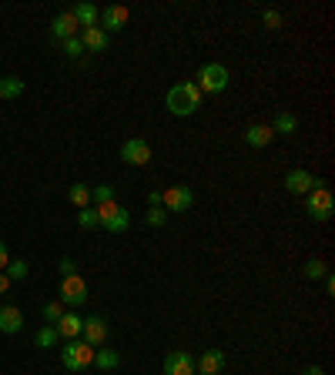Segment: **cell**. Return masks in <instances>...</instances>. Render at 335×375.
<instances>
[{"mask_svg":"<svg viewBox=\"0 0 335 375\" xmlns=\"http://www.w3.org/2000/svg\"><path fill=\"white\" fill-rule=\"evenodd\" d=\"M325 275H329V265L325 262H318V258H309L305 262V278L318 281V278H325Z\"/></svg>","mask_w":335,"mask_h":375,"instance_id":"obj_27","label":"cell"},{"mask_svg":"<svg viewBox=\"0 0 335 375\" xmlns=\"http://www.w3.org/2000/svg\"><path fill=\"white\" fill-rule=\"evenodd\" d=\"M74 31H77V20H74L71 10H64V14H57V17L51 20V38H54V40L74 38Z\"/></svg>","mask_w":335,"mask_h":375,"instance_id":"obj_17","label":"cell"},{"mask_svg":"<svg viewBox=\"0 0 335 375\" xmlns=\"http://www.w3.org/2000/svg\"><path fill=\"white\" fill-rule=\"evenodd\" d=\"M305 375H325V372H322L318 365H309V369H305Z\"/></svg>","mask_w":335,"mask_h":375,"instance_id":"obj_38","label":"cell"},{"mask_svg":"<svg viewBox=\"0 0 335 375\" xmlns=\"http://www.w3.org/2000/svg\"><path fill=\"white\" fill-rule=\"evenodd\" d=\"M60 47H64V54L71 57V60H74V57H81L84 54V44H81V38H67V40H60Z\"/></svg>","mask_w":335,"mask_h":375,"instance_id":"obj_31","label":"cell"},{"mask_svg":"<svg viewBox=\"0 0 335 375\" xmlns=\"http://www.w3.org/2000/svg\"><path fill=\"white\" fill-rule=\"evenodd\" d=\"M88 301V285L81 275H67L60 281V305H71V308H81Z\"/></svg>","mask_w":335,"mask_h":375,"instance_id":"obj_7","label":"cell"},{"mask_svg":"<svg viewBox=\"0 0 335 375\" xmlns=\"http://www.w3.org/2000/svg\"><path fill=\"white\" fill-rule=\"evenodd\" d=\"M81 338H84V342L91 345V349H101V345L108 342V322L101 319V315H91V319H84Z\"/></svg>","mask_w":335,"mask_h":375,"instance_id":"obj_12","label":"cell"},{"mask_svg":"<svg viewBox=\"0 0 335 375\" xmlns=\"http://www.w3.org/2000/svg\"><path fill=\"white\" fill-rule=\"evenodd\" d=\"M228 67L224 64H205L202 71H198V77H195V84H198V91L202 94H222L228 91Z\"/></svg>","mask_w":335,"mask_h":375,"instance_id":"obj_3","label":"cell"},{"mask_svg":"<svg viewBox=\"0 0 335 375\" xmlns=\"http://www.w3.org/2000/svg\"><path fill=\"white\" fill-rule=\"evenodd\" d=\"M121 365V356L114 352V349H94V369H101V372H114Z\"/></svg>","mask_w":335,"mask_h":375,"instance_id":"obj_21","label":"cell"},{"mask_svg":"<svg viewBox=\"0 0 335 375\" xmlns=\"http://www.w3.org/2000/svg\"><path fill=\"white\" fill-rule=\"evenodd\" d=\"M54 328H57V335L64 338V342H71V338H81L84 319H81L77 312H64V315H60V322H57Z\"/></svg>","mask_w":335,"mask_h":375,"instance_id":"obj_16","label":"cell"},{"mask_svg":"<svg viewBox=\"0 0 335 375\" xmlns=\"http://www.w3.org/2000/svg\"><path fill=\"white\" fill-rule=\"evenodd\" d=\"M325 292H329V295H335V278H332V275H325Z\"/></svg>","mask_w":335,"mask_h":375,"instance_id":"obj_37","label":"cell"},{"mask_svg":"<svg viewBox=\"0 0 335 375\" xmlns=\"http://www.w3.org/2000/svg\"><path fill=\"white\" fill-rule=\"evenodd\" d=\"M224 352L222 349H205L202 356L195 358V372L198 375H222L224 372Z\"/></svg>","mask_w":335,"mask_h":375,"instance_id":"obj_11","label":"cell"},{"mask_svg":"<svg viewBox=\"0 0 335 375\" xmlns=\"http://www.w3.org/2000/svg\"><path fill=\"white\" fill-rule=\"evenodd\" d=\"M81 44H84V51H94V54H101V51H108V44L111 38L101 31V27H88V31H81Z\"/></svg>","mask_w":335,"mask_h":375,"instance_id":"obj_18","label":"cell"},{"mask_svg":"<svg viewBox=\"0 0 335 375\" xmlns=\"http://www.w3.org/2000/svg\"><path fill=\"white\" fill-rule=\"evenodd\" d=\"M40 315H44V322H47V325H57V322H60V315H64V305H60V301H47V305L40 308Z\"/></svg>","mask_w":335,"mask_h":375,"instance_id":"obj_28","label":"cell"},{"mask_svg":"<svg viewBox=\"0 0 335 375\" xmlns=\"http://www.w3.org/2000/svg\"><path fill=\"white\" fill-rule=\"evenodd\" d=\"M67 201L81 211V208H88L91 205V185H74L71 191H67Z\"/></svg>","mask_w":335,"mask_h":375,"instance_id":"obj_24","label":"cell"},{"mask_svg":"<svg viewBox=\"0 0 335 375\" xmlns=\"http://www.w3.org/2000/svg\"><path fill=\"white\" fill-rule=\"evenodd\" d=\"M128 7H121V3H111V7H104L101 10V20H97V27L104 31V34H114V31H124L128 27Z\"/></svg>","mask_w":335,"mask_h":375,"instance_id":"obj_10","label":"cell"},{"mask_svg":"<svg viewBox=\"0 0 335 375\" xmlns=\"http://www.w3.org/2000/svg\"><path fill=\"white\" fill-rule=\"evenodd\" d=\"M191 205H195V191L188 185H174L161 191V208H165L168 215H185Z\"/></svg>","mask_w":335,"mask_h":375,"instance_id":"obj_6","label":"cell"},{"mask_svg":"<svg viewBox=\"0 0 335 375\" xmlns=\"http://www.w3.org/2000/svg\"><path fill=\"white\" fill-rule=\"evenodd\" d=\"M268 128L275 131V138H279V134H281V138H288V134L298 131V117L292 111H279V114H275V121H272Z\"/></svg>","mask_w":335,"mask_h":375,"instance_id":"obj_20","label":"cell"},{"mask_svg":"<svg viewBox=\"0 0 335 375\" xmlns=\"http://www.w3.org/2000/svg\"><path fill=\"white\" fill-rule=\"evenodd\" d=\"M7 288H10V278H7V275L0 272V295H7Z\"/></svg>","mask_w":335,"mask_h":375,"instance_id":"obj_36","label":"cell"},{"mask_svg":"<svg viewBox=\"0 0 335 375\" xmlns=\"http://www.w3.org/2000/svg\"><path fill=\"white\" fill-rule=\"evenodd\" d=\"M57 268H60V275H64V278H67V275H77V262H74V258H60Z\"/></svg>","mask_w":335,"mask_h":375,"instance_id":"obj_33","label":"cell"},{"mask_svg":"<svg viewBox=\"0 0 335 375\" xmlns=\"http://www.w3.org/2000/svg\"><path fill=\"white\" fill-rule=\"evenodd\" d=\"M148 208H161V191H151L148 194Z\"/></svg>","mask_w":335,"mask_h":375,"instance_id":"obj_35","label":"cell"},{"mask_svg":"<svg viewBox=\"0 0 335 375\" xmlns=\"http://www.w3.org/2000/svg\"><path fill=\"white\" fill-rule=\"evenodd\" d=\"M24 94V81L14 74L0 77V101H14V97H20Z\"/></svg>","mask_w":335,"mask_h":375,"instance_id":"obj_22","label":"cell"},{"mask_svg":"<svg viewBox=\"0 0 335 375\" xmlns=\"http://www.w3.org/2000/svg\"><path fill=\"white\" fill-rule=\"evenodd\" d=\"M0 332L3 335L24 332V312H20L17 305H0Z\"/></svg>","mask_w":335,"mask_h":375,"instance_id":"obj_13","label":"cell"},{"mask_svg":"<svg viewBox=\"0 0 335 375\" xmlns=\"http://www.w3.org/2000/svg\"><path fill=\"white\" fill-rule=\"evenodd\" d=\"M3 275L10 281H24L27 275H31V265L24 262V258H14V262H7V268H3Z\"/></svg>","mask_w":335,"mask_h":375,"instance_id":"obj_25","label":"cell"},{"mask_svg":"<svg viewBox=\"0 0 335 375\" xmlns=\"http://www.w3.org/2000/svg\"><path fill=\"white\" fill-rule=\"evenodd\" d=\"M60 362H64L67 372H84V369L94 365V349L84 338H71V342H64V349H60Z\"/></svg>","mask_w":335,"mask_h":375,"instance_id":"obj_2","label":"cell"},{"mask_svg":"<svg viewBox=\"0 0 335 375\" xmlns=\"http://www.w3.org/2000/svg\"><path fill=\"white\" fill-rule=\"evenodd\" d=\"M77 225L81 228H101V218H97V208H81L77 211Z\"/></svg>","mask_w":335,"mask_h":375,"instance_id":"obj_26","label":"cell"},{"mask_svg":"<svg viewBox=\"0 0 335 375\" xmlns=\"http://www.w3.org/2000/svg\"><path fill=\"white\" fill-rule=\"evenodd\" d=\"M165 375H198L195 372V356L191 352H171L165 358Z\"/></svg>","mask_w":335,"mask_h":375,"instance_id":"obj_14","label":"cell"},{"mask_svg":"<svg viewBox=\"0 0 335 375\" xmlns=\"http://www.w3.org/2000/svg\"><path fill=\"white\" fill-rule=\"evenodd\" d=\"M305 211H309V218L312 222H329L335 215V198L329 188H316V191H309L305 194Z\"/></svg>","mask_w":335,"mask_h":375,"instance_id":"obj_4","label":"cell"},{"mask_svg":"<svg viewBox=\"0 0 335 375\" xmlns=\"http://www.w3.org/2000/svg\"><path fill=\"white\" fill-rule=\"evenodd\" d=\"M91 201H94V205H108V201H114V188L111 185L91 188Z\"/></svg>","mask_w":335,"mask_h":375,"instance_id":"obj_30","label":"cell"},{"mask_svg":"<svg viewBox=\"0 0 335 375\" xmlns=\"http://www.w3.org/2000/svg\"><path fill=\"white\" fill-rule=\"evenodd\" d=\"M261 20H265V27H268V31H279V27H281V14H279V10H265Z\"/></svg>","mask_w":335,"mask_h":375,"instance_id":"obj_32","label":"cell"},{"mask_svg":"<svg viewBox=\"0 0 335 375\" xmlns=\"http://www.w3.org/2000/svg\"><path fill=\"white\" fill-rule=\"evenodd\" d=\"M71 14H74V20H77V27H81V31H88V27H97V20H101V10H97L94 3H77Z\"/></svg>","mask_w":335,"mask_h":375,"instance_id":"obj_19","label":"cell"},{"mask_svg":"<svg viewBox=\"0 0 335 375\" xmlns=\"http://www.w3.org/2000/svg\"><path fill=\"white\" fill-rule=\"evenodd\" d=\"M202 101H205V94L198 91L195 81H181V84H174V88L165 94V108L174 114V117H191V114L202 108Z\"/></svg>","mask_w":335,"mask_h":375,"instance_id":"obj_1","label":"cell"},{"mask_svg":"<svg viewBox=\"0 0 335 375\" xmlns=\"http://www.w3.org/2000/svg\"><path fill=\"white\" fill-rule=\"evenodd\" d=\"M121 161H128L134 168H141V165H148L151 161V144L145 138H128L124 144H121Z\"/></svg>","mask_w":335,"mask_h":375,"instance_id":"obj_9","label":"cell"},{"mask_svg":"<svg viewBox=\"0 0 335 375\" xmlns=\"http://www.w3.org/2000/svg\"><path fill=\"white\" fill-rule=\"evenodd\" d=\"M97 218H101V228L111 231V235H121L131 228V215L128 208H121L117 201H108V205H97Z\"/></svg>","mask_w":335,"mask_h":375,"instance_id":"obj_5","label":"cell"},{"mask_svg":"<svg viewBox=\"0 0 335 375\" xmlns=\"http://www.w3.org/2000/svg\"><path fill=\"white\" fill-rule=\"evenodd\" d=\"M242 138H245L248 148H268V144L275 141V131H272L268 124H248Z\"/></svg>","mask_w":335,"mask_h":375,"instance_id":"obj_15","label":"cell"},{"mask_svg":"<svg viewBox=\"0 0 335 375\" xmlns=\"http://www.w3.org/2000/svg\"><path fill=\"white\" fill-rule=\"evenodd\" d=\"M145 225H148V228H165L168 225V211H165V208H148Z\"/></svg>","mask_w":335,"mask_h":375,"instance_id":"obj_29","label":"cell"},{"mask_svg":"<svg viewBox=\"0 0 335 375\" xmlns=\"http://www.w3.org/2000/svg\"><path fill=\"white\" fill-rule=\"evenodd\" d=\"M7 262H10V251H7V242H0V272L7 268Z\"/></svg>","mask_w":335,"mask_h":375,"instance_id":"obj_34","label":"cell"},{"mask_svg":"<svg viewBox=\"0 0 335 375\" xmlns=\"http://www.w3.org/2000/svg\"><path fill=\"white\" fill-rule=\"evenodd\" d=\"M285 188L292 191V194H309V191H316V188H325L322 178H316L312 171H302V168H292L285 174Z\"/></svg>","mask_w":335,"mask_h":375,"instance_id":"obj_8","label":"cell"},{"mask_svg":"<svg viewBox=\"0 0 335 375\" xmlns=\"http://www.w3.org/2000/svg\"><path fill=\"white\" fill-rule=\"evenodd\" d=\"M57 342H60V335H57L54 325H40L38 332H34V345L38 349H54Z\"/></svg>","mask_w":335,"mask_h":375,"instance_id":"obj_23","label":"cell"}]
</instances>
